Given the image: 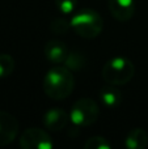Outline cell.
<instances>
[{"instance_id":"cell-8","label":"cell","mask_w":148,"mask_h":149,"mask_svg":"<svg viewBox=\"0 0 148 149\" xmlns=\"http://www.w3.org/2000/svg\"><path fill=\"white\" fill-rule=\"evenodd\" d=\"M109 10L113 18L119 22L128 21L135 13L134 0H109Z\"/></svg>"},{"instance_id":"cell-10","label":"cell","mask_w":148,"mask_h":149,"mask_svg":"<svg viewBox=\"0 0 148 149\" xmlns=\"http://www.w3.org/2000/svg\"><path fill=\"white\" fill-rule=\"evenodd\" d=\"M100 100L102 105H105L108 109H117L122 103V93L117 88V85L108 84L100 90Z\"/></svg>"},{"instance_id":"cell-7","label":"cell","mask_w":148,"mask_h":149,"mask_svg":"<svg viewBox=\"0 0 148 149\" xmlns=\"http://www.w3.org/2000/svg\"><path fill=\"white\" fill-rule=\"evenodd\" d=\"M70 120V115L62 109H50L43 115V126L52 132L62 131L67 127Z\"/></svg>"},{"instance_id":"cell-4","label":"cell","mask_w":148,"mask_h":149,"mask_svg":"<svg viewBox=\"0 0 148 149\" xmlns=\"http://www.w3.org/2000/svg\"><path fill=\"white\" fill-rule=\"evenodd\" d=\"M100 116V107L92 98H80L72 105L70 119L73 126L88 127L97 122Z\"/></svg>"},{"instance_id":"cell-14","label":"cell","mask_w":148,"mask_h":149,"mask_svg":"<svg viewBox=\"0 0 148 149\" xmlns=\"http://www.w3.org/2000/svg\"><path fill=\"white\" fill-rule=\"evenodd\" d=\"M85 149H110L112 144L104 136H92L84 143Z\"/></svg>"},{"instance_id":"cell-11","label":"cell","mask_w":148,"mask_h":149,"mask_svg":"<svg viewBox=\"0 0 148 149\" xmlns=\"http://www.w3.org/2000/svg\"><path fill=\"white\" fill-rule=\"evenodd\" d=\"M148 145V134L143 128H133L125 139V147L128 149H144Z\"/></svg>"},{"instance_id":"cell-5","label":"cell","mask_w":148,"mask_h":149,"mask_svg":"<svg viewBox=\"0 0 148 149\" xmlns=\"http://www.w3.org/2000/svg\"><path fill=\"white\" fill-rule=\"evenodd\" d=\"M20 147L24 149H51L54 147V141L45 130L30 127L21 134Z\"/></svg>"},{"instance_id":"cell-12","label":"cell","mask_w":148,"mask_h":149,"mask_svg":"<svg viewBox=\"0 0 148 149\" xmlns=\"http://www.w3.org/2000/svg\"><path fill=\"white\" fill-rule=\"evenodd\" d=\"M87 59L84 56L83 52L73 50V51H68L67 58L64 60V65L71 71H80L85 67Z\"/></svg>"},{"instance_id":"cell-9","label":"cell","mask_w":148,"mask_h":149,"mask_svg":"<svg viewBox=\"0 0 148 149\" xmlns=\"http://www.w3.org/2000/svg\"><path fill=\"white\" fill-rule=\"evenodd\" d=\"M43 54L50 63L62 64L67 58L68 49L64 42L58 41V39H50L49 42H46L43 47Z\"/></svg>"},{"instance_id":"cell-16","label":"cell","mask_w":148,"mask_h":149,"mask_svg":"<svg viewBox=\"0 0 148 149\" xmlns=\"http://www.w3.org/2000/svg\"><path fill=\"white\" fill-rule=\"evenodd\" d=\"M77 0H55V5L57 8L64 15H70L75 10Z\"/></svg>"},{"instance_id":"cell-3","label":"cell","mask_w":148,"mask_h":149,"mask_svg":"<svg viewBox=\"0 0 148 149\" xmlns=\"http://www.w3.org/2000/svg\"><path fill=\"white\" fill-rule=\"evenodd\" d=\"M101 74L106 84L121 86L133 80L135 74V65L127 58L115 56L105 63Z\"/></svg>"},{"instance_id":"cell-6","label":"cell","mask_w":148,"mask_h":149,"mask_svg":"<svg viewBox=\"0 0 148 149\" xmlns=\"http://www.w3.org/2000/svg\"><path fill=\"white\" fill-rule=\"evenodd\" d=\"M18 134V120L7 111H0V147L15 141Z\"/></svg>"},{"instance_id":"cell-2","label":"cell","mask_w":148,"mask_h":149,"mask_svg":"<svg viewBox=\"0 0 148 149\" xmlns=\"http://www.w3.org/2000/svg\"><path fill=\"white\" fill-rule=\"evenodd\" d=\"M70 22L75 33L85 39H93L98 37L104 29V20L101 15L91 8H84L76 12Z\"/></svg>"},{"instance_id":"cell-13","label":"cell","mask_w":148,"mask_h":149,"mask_svg":"<svg viewBox=\"0 0 148 149\" xmlns=\"http://www.w3.org/2000/svg\"><path fill=\"white\" fill-rule=\"evenodd\" d=\"M15 71V59L9 54H0V79L10 76Z\"/></svg>"},{"instance_id":"cell-1","label":"cell","mask_w":148,"mask_h":149,"mask_svg":"<svg viewBox=\"0 0 148 149\" xmlns=\"http://www.w3.org/2000/svg\"><path fill=\"white\" fill-rule=\"evenodd\" d=\"M75 88L72 71L63 65L50 68L43 77V92L51 100L60 101L70 97Z\"/></svg>"},{"instance_id":"cell-15","label":"cell","mask_w":148,"mask_h":149,"mask_svg":"<svg viewBox=\"0 0 148 149\" xmlns=\"http://www.w3.org/2000/svg\"><path fill=\"white\" fill-rule=\"evenodd\" d=\"M71 28V22L64 18H54L50 24V30L55 34H66Z\"/></svg>"}]
</instances>
